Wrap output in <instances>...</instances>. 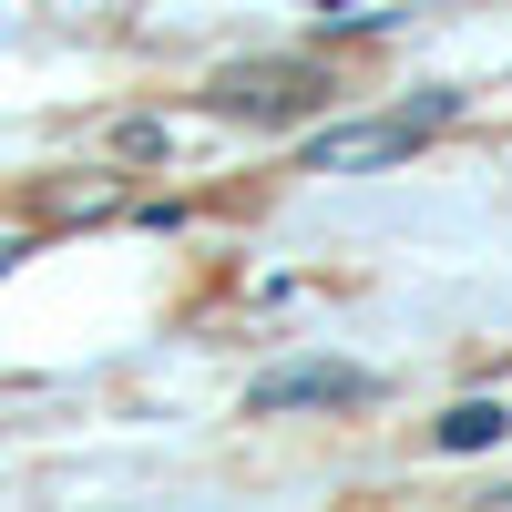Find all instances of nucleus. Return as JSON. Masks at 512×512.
I'll list each match as a JSON object with an SVG mask.
<instances>
[{
	"label": "nucleus",
	"instance_id": "f257e3e1",
	"mask_svg": "<svg viewBox=\"0 0 512 512\" xmlns=\"http://www.w3.org/2000/svg\"><path fill=\"white\" fill-rule=\"evenodd\" d=\"M205 103H216L226 123H308V113H328L338 103V82H328V62H226L216 82H205Z\"/></svg>",
	"mask_w": 512,
	"mask_h": 512
},
{
	"label": "nucleus",
	"instance_id": "20e7f679",
	"mask_svg": "<svg viewBox=\"0 0 512 512\" xmlns=\"http://www.w3.org/2000/svg\"><path fill=\"white\" fill-rule=\"evenodd\" d=\"M502 431H512V410H502V400H461V410L441 420V451H492Z\"/></svg>",
	"mask_w": 512,
	"mask_h": 512
},
{
	"label": "nucleus",
	"instance_id": "f03ea898",
	"mask_svg": "<svg viewBox=\"0 0 512 512\" xmlns=\"http://www.w3.org/2000/svg\"><path fill=\"white\" fill-rule=\"evenodd\" d=\"M461 113V93H431V103H410V113H390V123H359V134H328L318 144V175H359V164H400L410 144H431L441 123Z\"/></svg>",
	"mask_w": 512,
	"mask_h": 512
},
{
	"label": "nucleus",
	"instance_id": "7ed1b4c3",
	"mask_svg": "<svg viewBox=\"0 0 512 512\" xmlns=\"http://www.w3.org/2000/svg\"><path fill=\"white\" fill-rule=\"evenodd\" d=\"M349 400H369V379L359 369H287V379H256V410H349Z\"/></svg>",
	"mask_w": 512,
	"mask_h": 512
}]
</instances>
